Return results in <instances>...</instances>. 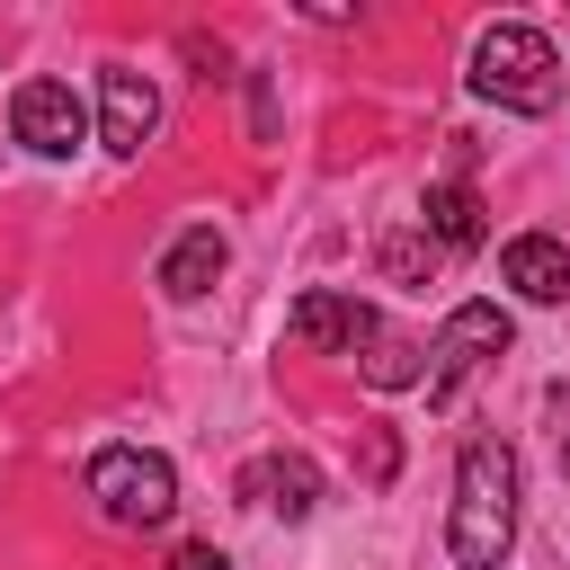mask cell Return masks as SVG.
<instances>
[{"label":"cell","mask_w":570,"mask_h":570,"mask_svg":"<svg viewBox=\"0 0 570 570\" xmlns=\"http://www.w3.org/2000/svg\"><path fill=\"white\" fill-rule=\"evenodd\" d=\"M561 472H570V436H561Z\"/></svg>","instance_id":"15"},{"label":"cell","mask_w":570,"mask_h":570,"mask_svg":"<svg viewBox=\"0 0 570 570\" xmlns=\"http://www.w3.org/2000/svg\"><path fill=\"white\" fill-rule=\"evenodd\" d=\"M9 125H18V142H27V151H45V160H62V151H80V142H89V107H80V89H71V80H18Z\"/></svg>","instance_id":"5"},{"label":"cell","mask_w":570,"mask_h":570,"mask_svg":"<svg viewBox=\"0 0 570 570\" xmlns=\"http://www.w3.org/2000/svg\"><path fill=\"white\" fill-rule=\"evenodd\" d=\"M89 499H98L116 525H169L178 472H169V454H151V445H98V454H89Z\"/></svg>","instance_id":"4"},{"label":"cell","mask_w":570,"mask_h":570,"mask_svg":"<svg viewBox=\"0 0 570 570\" xmlns=\"http://www.w3.org/2000/svg\"><path fill=\"white\" fill-rule=\"evenodd\" d=\"M499 285H517L525 303H570V249L552 232H517L499 249Z\"/></svg>","instance_id":"8"},{"label":"cell","mask_w":570,"mask_h":570,"mask_svg":"<svg viewBox=\"0 0 570 570\" xmlns=\"http://www.w3.org/2000/svg\"><path fill=\"white\" fill-rule=\"evenodd\" d=\"M374 321H383L374 303H356V294H330V285H321V294H303V303L285 312V330H294L303 347H321V356H356V347L374 338Z\"/></svg>","instance_id":"6"},{"label":"cell","mask_w":570,"mask_h":570,"mask_svg":"<svg viewBox=\"0 0 570 570\" xmlns=\"http://www.w3.org/2000/svg\"><path fill=\"white\" fill-rule=\"evenodd\" d=\"M517 543V445L508 436H472L454 463V517H445V552L454 570H499Z\"/></svg>","instance_id":"1"},{"label":"cell","mask_w":570,"mask_h":570,"mask_svg":"<svg viewBox=\"0 0 570 570\" xmlns=\"http://www.w3.org/2000/svg\"><path fill=\"white\" fill-rule=\"evenodd\" d=\"M151 125H160V89H151L142 71H107V80H98V142H107L116 160H134V151L151 142Z\"/></svg>","instance_id":"7"},{"label":"cell","mask_w":570,"mask_h":570,"mask_svg":"<svg viewBox=\"0 0 570 570\" xmlns=\"http://www.w3.org/2000/svg\"><path fill=\"white\" fill-rule=\"evenodd\" d=\"M472 98H490V107H508V116H543L552 98H561V53H552V36L543 27H481V45H472Z\"/></svg>","instance_id":"2"},{"label":"cell","mask_w":570,"mask_h":570,"mask_svg":"<svg viewBox=\"0 0 570 570\" xmlns=\"http://www.w3.org/2000/svg\"><path fill=\"white\" fill-rule=\"evenodd\" d=\"M169 570H232V552H223V543H178Z\"/></svg>","instance_id":"14"},{"label":"cell","mask_w":570,"mask_h":570,"mask_svg":"<svg viewBox=\"0 0 570 570\" xmlns=\"http://www.w3.org/2000/svg\"><path fill=\"white\" fill-rule=\"evenodd\" d=\"M508 312L499 303H454L445 312V330H436V347H428V365H419V383H428V410H454L463 401V383L490 365V356H508Z\"/></svg>","instance_id":"3"},{"label":"cell","mask_w":570,"mask_h":570,"mask_svg":"<svg viewBox=\"0 0 570 570\" xmlns=\"http://www.w3.org/2000/svg\"><path fill=\"white\" fill-rule=\"evenodd\" d=\"M223 267H232V240H223L214 223H187V232L160 249V294H169V303H196Z\"/></svg>","instance_id":"9"},{"label":"cell","mask_w":570,"mask_h":570,"mask_svg":"<svg viewBox=\"0 0 570 570\" xmlns=\"http://www.w3.org/2000/svg\"><path fill=\"white\" fill-rule=\"evenodd\" d=\"M240 490H249L258 508H276L285 525H303V517L321 508V472H312L303 454H258V463L240 472Z\"/></svg>","instance_id":"10"},{"label":"cell","mask_w":570,"mask_h":570,"mask_svg":"<svg viewBox=\"0 0 570 570\" xmlns=\"http://www.w3.org/2000/svg\"><path fill=\"white\" fill-rule=\"evenodd\" d=\"M356 374H365L374 392H410V383H419V347H410L401 330H383V321H374V338L356 347Z\"/></svg>","instance_id":"12"},{"label":"cell","mask_w":570,"mask_h":570,"mask_svg":"<svg viewBox=\"0 0 570 570\" xmlns=\"http://www.w3.org/2000/svg\"><path fill=\"white\" fill-rule=\"evenodd\" d=\"M419 223H428V240L436 249H472L490 223H481V187L472 178H436L428 196H419Z\"/></svg>","instance_id":"11"},{"label":"cell","mask_w":570,"mask_h":570,"mask_svg":"<svg viewBox=\"0 0 570 570\" xmlns=\"http://www.w3.org/2000/svg\"><path fill=\"white\" fill-rule=\"evenodd\" d=\"M428 267H436V240H410V232L383 240V276H428Z\"/></svg>","instance_id":"13"}]
</instances>
